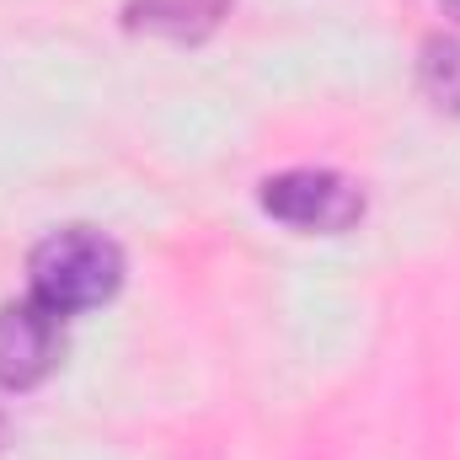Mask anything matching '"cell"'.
<instances>
[{
	"label": "cell",
	"instance_id": "cell-2",
	"mask_svg": "<svg viewBox=\"0 0 460 460\" xmlns=\"http://www.w3.org/2000/svg\"><path fill=\"white\" fill-rule=\"evenodd\" d=\"M262 209H268L279 226L338 235V230L358 226L364 193H358V182H348V177H338V172L295 166V172H279V177L262 182Z\"/></svg>",
	"mask_w": 460,
	"mask_h": 460
},
{
	"label": "cell",
	"instance_id": "cell-4",
	"mask_svg": "<svg viewBox=\"0 0 460 460\" xmlns=\"http://www.w3.org/2000/svg\"><path fill=\"white\" fill-rule=\"evenodd\" d=\"M230 0H128V27L134 32H161V38H204L220 27Z\"/></svg>",
	"mask_w": 460,
	"mask_h": 460
},
{
	"label": "cell",
	"instance_id": "cell-1",
	"mask_svg": "<svg viewBox=\"0 0 460 460\" xmlns=\"http://www.w3.org/2000/svg\"><path fill=\"white\" fill-rule=\"evenodd\" d=\"M118 284H123V252H118L113 235L92 226L54 230L32 252V295L49 300L59 316L113 300Z\"/></svg>",
	"mask_w": 460,
	"mask_h": 460
},
{
	"label": "cell",
	"instance_id": "cell-3",
	"mask_svg": "<svg viewBox=\"0 0 460 460\" xmlns=\"http://www.w3.org/2000/svg\"><path fill=\"white\" fill-rule=\"evenodd\" d=\"M65 353V316L27 295L0 305V385L5 391H32L38 380H49V369Z\"/></svg>",
	"mask_w": 460,
	"mask_h": 460
},
{
	"label": "cell",
	"instance_id": "cell-5",
	"mask_svg": "<svg viewBox=\"0 0 460 460\" xmlns=\"http://www.w3.org/2000/svg\"><path fill=\"white\" fill-rule=\"evenodd\" d=\"M418 81L434 97V108L460 113V43L456 38H429L423 59H418Z\"/></svg>",
	"mask_w": 460,
	"mask_h": 460
},
{
	"label": "cell",
	"instance_id": "cell-7",
	"mask_svg": "<svg viewBox=\"0 0 460 460\" xmlns=\"http://www.w3.org/2000/svg\"><path fill=\"white\" fill-rule=\"evenodd\" d=\"M450 5H456V11H460V0H450Z\"/></svg>",
	"mask_w": 460,
	"mask_h": 460
},
{
	"label": "cell",
	"instance_id": "cell-6",
	"mask_svg": "<svg viewBox=\"0 0 460 460\" xmlns=\"http://www.w3.org/2000/svg\"><path fill=\"white\" fill-rule=\"evenodd\" d=\"M0 445H5V418H0Z\"/></svg>",
	"mask_w": 460,
	"mask_h": 460
}]
</instances>
